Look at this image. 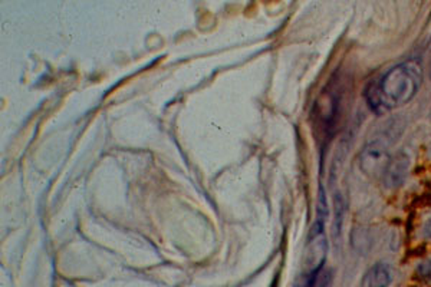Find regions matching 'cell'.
Listing matches in <instances>:
<instances>
[{"label": "cell", "mask_w": 431, "mask_h": 287, "mask_svg": "<svg viewBox=\"0 0 431 287\" xmlns=\"http://www.w3.org/2000/svg\"><path fill=\"white\" fill-rule=\"evenodd\" d=\"M423 82V66L410 59L391 68L379 81H372L364 92L370 108L378 115L409 104Z\"/></svg>", "instance_id": "obj_1"}, {"label": "cell", "mask_w": 431, "mask_h": 287, "mask_svg": "<svg viewBox=\"0 0 431 287\" xmlns=\"http://www.w3.org/2000/svg\"><path fill=\"white\" fill-rule=\"evenodd\" d=\"M393 155L386 144L372 141L363 148L359 154V169L371 178H382Z\"/></svg>", "instance_id": "obj_2"}, {"label": "cell", "mask_w": 431, "mask_h": 287, "mask_svg": "<svg viewBox=\"0 0 431 287\" xmlns=\"http://www.w3.org/2000/svg\"><path fill=\"white\" fill-rule=\"evenodd\" d=\"M409 170L410 158L404 153H398L391 158L384 176H382V183L387 188H397L405 181L407 176H409Z\"/></svg>", "instance_id": "obj_3"}, {"label": "cell", "mask_w": 431, "mask_h": 287, "mask_svg": "<svg viewBox=\"0 0 431 287\" xmlns=\"http://www.w3.org/2000/svg\"><path fill=\"white\" fill-rule=\"evenodd\" d=\"M393 280L391 270L384 263H378L367 274L365 286L367 287H388Z\"/></svg>", "instance_id": "obj_4"}, {"label": "cell", "mask_w": 431, "mask_h": 287, "mask_svg": "<svg viewBox=\"0 0 431 287\" xmlns=\"http://www.w3.org/2000/svg\"><path fill=\"white\" fill-rule=\"evenodd\" d=\"M416 273H417V276L420 277V280L427 281V283H431V260H427V261L420 263V265L417 266Z\"/></svg>", "instance_id": "obj_5"}, {"label": "cell", "mask_w": 431, "mask_h": 287, "mask_svg": "<svg viewBox=\"0 0 431 287\" xmlns=\"http://www.w3.org/2000/svg\"><path fill=\"white\" fill-rule=\"evenodd\" d=\"M317 277L318 276H308V274H303L301 281L295 286V287H314L315 281H317Z\"/></svg>", "instance_id": "obj_6"}, {"label": "cell", "mask_w": 431, "mask_h": 287, "mask_svg": "<svg viewBox=\"0 0 431 287\" xmlns=\"http://www.w3.org/2000/svg\"><path fill=\"white\" fill-rule=\"evenodd\" d=\"M424 234H425L427 238H430V240H431V220L425 223V226H424Z\"/></svg>", "instance_id": "obj_7"}, {"label": "cell", "mask_w": 431, "mask_h": 287, "mask_svg": "<svg viewBox=\"0 0 431 287\" xmlns=\"http://www.w3.org/2000/svg\"><path fill=\"white\" fill-rule=\"evenodd\" d=\"M430 153H431V146H430Z\"/></svg>", "instance_id": "obj_8"}]
</instances>
